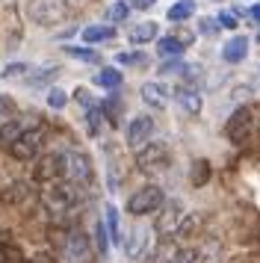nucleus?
<instances>
[{
    "mask_svg": "<svg viewBox=\"0 0 260 263\" xmlns=\"http://www.w3.org/2000/svg\"><path fill=\"white\" fill-rule=\"evenodd\" d=\"M59 263H92V239L80 228H68L57 242Z\"/></svg>",
    "mask_w": 260,
    "mask_h": 263,
    "instance_id": "f257e3e1",
    "label": "nucleus"
},
{
    "mask_svg": "<svg viewBox=\"0 0 260 263\" xmlns=\"http://www.w3.org/2000/svg\"><path fill=\"white\" fill-rule=\"evenodd\" d=\"M42 198H45V207L50 213H68V210L77 207L83 192H80V183H74V180H53V183L45 186Z\"/></svg>",
    "mask_w": 260,
    "mask_h": 263,
    "instance_id": "f03ea898",
    "label": "nucleus"
},
{
    "mask_svg": "<svg viewBox=\"0 0 260 263\" xmlns=\"http://www.w3.org/2000/svg\"><path fill=\"white\" fill-rule=\"evenodd\" d=\"M163 204H165L163 186H154V183H148V186L136 190L127 198V213L133 216V219H136V216H151V213H157V210H163Z\"/></svg>",
    "mask_w": 260,
    "mask_h": 263,
    "instance_id": "7ed1b4c3",
    "label": "nucleus"
},
{
    "mask_svg": "<svg viewBox=\"0 0 260 263\" xmlns=\"http://www.w3.org/2000/svg\"><path fill=\"white\" fill-rule=\"evenodd\" d=\"M27 12L39 27H57L68 18V6L65 0H30Z\"/></svg>",
    "mask_w": 260,
    "mask_h": 263,
    "instance_id": "20e7f679",
    "label": "nucleus"
},
{
    "mask_svg": "<svg viewBox=\"0 0 260 263\" xmlns=\"http://www.w3.org/2000/svg\"><path fill=\"white\" fill-rule=\"evenodd\" d=\"M45 145V127H27V130L9 145V154L15 160H33Z\"/></svg>",
    "mask_w": 260,
    "mask_h": 263,
    "instance_id": "39448f33",
    "label": "nucleus"
},
{
    "mask_svg": "<svg viewBox=\"0 0 260 263\" xmlns=\"http://www.w3.org/2000/svg\"><path fill=\"white\" fill-rule=\"evenodd\" d=\"M62 163H65V180H74V183H92V163H89V157L83 154V151H62Z\"/></svg>",
    "mask_w": 260,
    "mask_h": 263,
    "instance_id": "423d86ee",
    "label": "nucleus"
},
{
    "mask_svg": "<svg viewBox=\"0 0 260 263\" xmlns=\"http://www.w3.org/2000/svg\"><path fill=\"white\" fill-rule=\"evenodd\" d=\"M251 130H254V112H251V107H236L234 116L225 124V136H228L231 142L239 145L251 136Z\"/></svg>",
    "mask_w": 260,
    "mask_h": 263,
    "instance_id": "0eeeda50",
    "label": "nucleus"
},
{
    "mask_svg": "<svg viewBox=\"0 0 260 263\" xmlns=\"http://www.w3.org/2000/svg\"><path fill=\"white\" fill-rule=\"evenodd\" d=\"M124 139L133 151H139L142 145H148L154 139V119L151 116H133L127 124V133H124Z\"/></svg>",
    "mask_w": 260,
    "mask_h": 263,
    "instance_id": "6e6552de",
    "label": "nucleus"
},
{
    "mask_svg": "<svg viewBox=\"0 0 260 263\" xmlns=\"http://www.w3.org/2000/svg\"><path fill=\"white\" fill-rule=\"evenodd\" d=\"M35 180L39 183H53V180H65V163H62V151L47 154L35 163Z\"/></svg>",
    "mask_w": 260,
    "mask_h": 263,
    "instance_id": "1a4fd4ad",
    "label": "nucleus"
},
{
    "mask_svg": "<svg viewBox=\"0 0 260 263\" xmlns=\"http://www.w3.org/2000/svg\"><path fill=\"white\" fill-rule=\"evenodd\" d=\"M136 163L142 172H154V168H163L169 163V148L163 142H148L136 151Z\"/></svg>",
    "mask_w": 260,
    "mask_h": 263,
    "instance_id": "9d476101",
    "label": "nucleus"
},
{
    "mask_svg": "<svg viewBox=\"0 0 260 263\" xmlns=\"http://www.w3.org/2000/svg\"><path fill=\"white\" fill-rule=\"evenodd\" d=\"M139 95H142V101H145L148 107H154V109H163L165 104L172 101V92H169V86L160 83V80H148V83H142Z\"/></svg>",
    "mask_w": 260,
    "mask_h": 263,
    "instance_id": "9b49d317",
    "label": "nucleus"
},
{
    "mask_svg": "<svg viewBox=\"0 0 260 263\" xmlns=\"http://www.w3.org/2000/svg\"><path fill=\"white\" fill-rule=\"evenodd\" d=\"M187 219V210H180V204H169L163 210V216L157 219V231L163 237H172V234H180V225Z\"/></svg>",
    "mask_w": 260,
    "mask_h": 263,
    "instance_id": "f8f14e48",
    "label": "nucleus"
},
{
    "mask_svg": "<svg viewBox=\"0 0 260 263\" xmlns=\"http://www.w3.org/2000/svg\"><path fill=\"white\" fill-rule=\"evenodd\" d=\"M246 57H248V39L246 36H234L222 45V60L228 65H239Z\"/></svg>",
    "mask_w": 260,
    "mask_h": 263,
    "instance_id": "ddd939ff",
    "label": "nucleus"
},
{
    "mask_svg": "<svg viewBox=\"0 0 260 263\" xmlns=\"http://www.w3.org/2000/svg\"><path fill=\"white\" fill-rule=\"evenodd\" d=\"M175 98H177V104H180V109L183 112H189V116H198L201 112V92L198 89H192V86H183V89H177L175 92Z\"/></svg>",
    "mask_w": 260,
    "mask_h": 263,
    "instance_id": "4468645a",
    "label": "nucleus"
},
{
    "mask_svg": "<svg viewBox=\"0 0 260 263\" xmlns=\"http://www.w3.org/2000/svg\"><path fill=\"white\" fill-rule=\"evenodd\" d=\"M145 239H148V228H136L133 225V231L127 234V239H124V251H127L130 260H136V257H142V251H145Z\"/></svg>",
    "mask_w": 260,
    "mask_h": 263,
    "instance_id": "2eb2a0df",
    "label": "nucleus"
},
{
    "mask_svg": "<svg viewBox=\"0 0 260 263\" xmlns=\"http://www.w3.org/2000/svg\"><path fill=\"white\" fill-rule=\"evenodd\" d=\"M160 74H165V77H183V80H192L198 71H195V65H189V62L175 60V57H172L169 62L160 65Z\"/></svg>",
    "mask_w": 260,
    "mask_h": 263,
    "instance_id": "dca6fc26",
    "label": "nucleus"
},
{
    "mask_svg": "<svg viewBox=\"0 0 260 263\" xmlns=\"http://www.w3.org/2000/svg\"><path fill=\"white\" fill-rule=\"evenodd\" d=\"M195 0H177V3H172L169 6V12H165V18L172 21V24H183V21H189L192 15H195Z\"/></svg>",
    "mask_w": 260,
    "mask_h": 263,
    "instance_id": "f3484780",
    "label": "nucleus"
},
{
    "mask_svg": "<svg viewBox=\"0 0 260 263\" xmlns=\"http://www.w3.org/2000/svg\"><path fill=\"white\" fill-rule=\"evenodd\" d=\"M116 39V27L113 24H92L83 30V42L86 45H101V42H109Z\"/></svg>",
    "mask_w": 260,
    "mask_h": 263,
    "instance_id": "a211bd4d",
    "label": "nucleus"
},
{
    "mask_svg": "<svg viewBox=\"0 0 260 263\" xmlns=\"http://www.w3.org/2000/svg\"><path fill=\"white\" fill-rule=\"evenodd\" d=\"M127 39H130V45H148V42L157 39V24L154 21H142V24H136L130 30Z\"/></svg>",
    "mask_w": 260,
    "mask_h": 263,
    "instance_id": "6ab92c4d",
    "label": "nucleus"
},
{
    "mask_svg": "<svg viewBox=\"0 0 260 263\" xmlns=\"http://www.w3.org/2000/svg\"><path fill=\"white\" fill-rule=\"evenodd\" d=\"M24 130H27V124H24L21 119H9L3 127H0V148H9V145L15 142Z\"/></svg>",
    "mask_w": 260,
    "mask_h": 263,
    "instance_id": "aec40b11",
    "label": "nucleus"
},
{
    "mask_svg": "<svg viewBox=\"0 0 260 263\" xmlns=\"http://www.w3.org/2000/svg\"><path fill=\"white\" fill-rule=\"evenodd\" d=\"M187 48L189 45L180 36H163L160 39V45H157V53H160V57H180Z\"/></svg>",
    "mask_w": 260,
    "mask_h": 263,
    "instance_id": "412c9836",
    "label": "nucleus"
},
{
    "mask_svg": "<svg viewBox=\"0 0 260 263\" xmlns=\"http://www.w3.org/2000/svg\"><path fill=\"white\" fill-rule=\"evenodd\" d=\"M95 83L101 86V89H109V92H116L118 86L124 83V77L118 68H101V71L95 74Z\"/></svg>",
    "mask_w": 260,
    "mask_h": 263,
    "instance_id": "4be33fe9",
    "label": "nucleus"
},
{
    "mask_svg": "<svg viewBox=\"0 0 260 263\" xmlns=\"http://www.w3.org/2000/svg\"><path fill=\"white\" fill-rule=\"evenodd\" d=\"M106 231H109V239H113V246H118L121 242V225H118V210L113 207V204H106Z\"/></svg>",
    "mask_w": 260,
    "mask_h": 263,
    "instance_id": "5701e85b",
    "label": "nucleus"
},
{
    "mask_svg": "<svg viewBox=\"0 0 260 263\" xmlns=\"http://www.w3.org/2000/svg\"><path fill=\"white\" fill-rule=\"evenodd\" d=\"M62 50L68 53V57H74V60H83V62H98L101 57H98V50L92 48H77V45H62Z\"/></svg>",
    "mask_w": 260,
    "mask_h": 263,
    "instance_id": "b1692460",
    "label": "nucleus"
},
{
    "mask_svg": "<svg viewBox=\"0 0 260 263\" xmlns=\"http://www.w3.org/2000/svg\"><path fill=\"white\" fill-rule=\"evenodd\" d=\"M95 246H98V254L104 257L106 249H109V231H106V222H98V225H95Z\"/></svg>",
    "mask_w": 260,
    "mask_h": 263,
    "instance_id": "393cba45",
    "label": "nucleus"
},
{
    "mask_svg": "<svg viewBox=\"0 0 260 263\" xmlns=\"http://www.w3.org/2000/svg\"><path fill=\"white\" fill-rule=\"evenodd\" d=\"M109 21H113V24H121V21H127V15H130V6L127 3H124V0H116V3H113V6H109Z\"/></svg>",
    "mask_w": 260,
    "mask_h": 263,
    "instance_id": "a878e982",
    "label": "nucleus"
},
{
    "mask_svg": "<svg viewBox=\"0 0 260 263\" xmlns=\"http://www.w3.org/2000/svg\"><path fill=\"white\" fill-rule=\"evenodd\" d=\"M65 104H68V95L62 92V89H47V107L50 109H65Z\"/></svg>",
    "mask_w": 260,
    "mask_h": 263,
    "instance_id": "bb28decb",
    "label": "nucleus"
},
{
    "mask_svg": "<svg viewBox=\"0 0 260 263\" xmlns=\"http://www.w3.org/2000/svg\"><path fill=\"white\" fill-rule=\"evenodd\" d=\"M24 74H30V65L27 62H12L0 71V80H12V77H24Z\"/></svg>",
    "mask_w": 260,
    "mask_h": 263,
    "instance_id": "cd10ccee",
    "label": "nucleus"
},
{
    "mask_svg": "<svg viewBox=\"0 0 260 263\" xmlns=\"http://www.w3.org/2000/svg\"><path fill=\"white\" fill-rule=\"evenodd\" d=\"M116 62H118V65H145L148 57H145L142 50H130V53H118Z\"/></svg>",
    "mask_w": 260,
    "mask_h": 263,
    "instance_id": "c85d7f7f",
    "label": "nucleus"
},
{
    "mask_svg": "<svg viewBox=\"0 0 260 263\" xmlns=\"http://www.w3.org/2000/svg\"><path fill=\"white\" fill-rule=\"evenodd\" d=\"M57 74H59V68H57V65H53V68H45V71L27 74V77H30V83H33V86H42V83H47V80H53Z\"/></svg>",
    "mask_w": 260,
    "mask_h": 263,
    "instance_id": "c756f323",
    "label": "nucleus"
},
{
    "mask_svg": "<svg viewBox=\"0 0 260 263\" xmlns=\"http://www.w3.org/2000/svg\"><path fill=\"white\" fill-rule=\"evenodd\" d=\"M219 18H201L198 21V33L201 36H216V33H219Z\"/></svg>",
    "mask_w": 260,
    "mask_h": 263,
    "instance_id": "7c9ffc66",
    "label": "nucleus"
},
{
    "mask_svg": "<svg viewBox=\"0 0 260 263\" xmlns=\"http://www.w3.org/2000/svg\"><path fill=\"white\" fill-rule=\"evenodd\" d=\"M207 178H210V166H207L204 160H195V172H192V183H195V186H201V183H204Z\"/></svg>",
    "mask_w": 260,
    "mask_h": 263,
    "instance_id": "2f4dec72",
    "label": "nucleus"
},
{
    "mask_svg": "<svg viewBox=\"0 0 260 263\" xmlns=\"http://www.w3.org/2000/svg\"><path fill=\"white\" fill-rule=\"evenodd\" d=\"M236 18H239V12H236V9H222V12H219V24H222L225 30H234V27L239 24Z\"/></svg>",
    "mask_w": 260,
    "mask_h": 263,
    "instance_id": "473e14b6",
    "label": "nucleus"
},
{
    "mask_svg": "<svg viewBox=\"0 0 260 263\" xmlns=\"http://www.w3.org/2000/svg\"><path fill=\"white\" fill-rule=\"evenodd\" d=\"M172 263H201V257H198V251L187 249V251H175Z\"/></svg>",
    "mask_w": 260,
    "mask_h": 263,
    "instance_id": "72a5a7b5",
    "label": "nucleus"
},
{
    "mask_svg": "<svg viewBox=\"0 0 260 263\" xmlns=\"http://www.w3.org/2000/svg\"><path fill=\"white\" fill-rule=\"evenodd\" d=\"M248 18H251L254 24H260V3H254V6L248 9Z\"/></svg>",
    "mask_w": 260,
    "mask_h": 263,
    "instance_id": "f704fd0d",
    "label": "nucleus"
},
{
    "mask_svg": "<svg viewBox=\"0 0 260 263\" xmlns=\"http://www.w3.org/2000/svg\"><path fill=\"white\" fill-rule=\"evenodd\" d=\"M151 3H154V0H136V6H139V9H148Z\"/></svg>",
    "mask_w": 260,
    "mask_h": 263,
    "instance_id": "c9c22d12",
    "label": "nucleus"
},
{
    "mask_svg": "<svg viewBox=\"0 0 260 263\" xmlns=\"http://www.w3.org/2000/svg\"><path fill=\"white\" fill-rule=\"evenodd\" d=\"M257 45H260V33H257Z\"/></svg>",
    "mask_w": 260,
    "mask_h": 263,
    "instance_id": "e433bc0d",
    "label": "nucleus"
}]
</instances>
